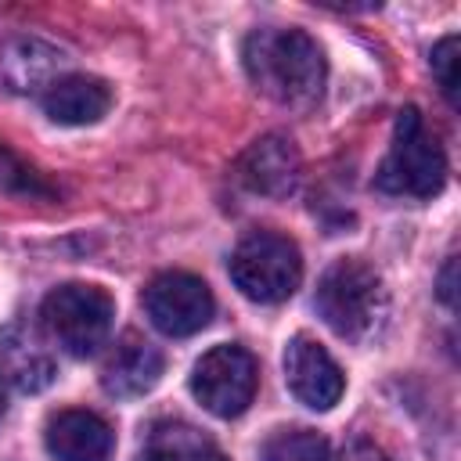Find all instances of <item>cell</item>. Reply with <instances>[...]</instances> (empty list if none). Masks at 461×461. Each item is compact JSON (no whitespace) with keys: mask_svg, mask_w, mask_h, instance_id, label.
I'll list each match as a JSON object with an SVG mask.
<instances>
[{"mask_svg":"<svg viewBox=\"0 0 461 461\" xmlns=\"http://www.w3.org/2000/svg\"><path fill=\"white\" fill-rule=\"evenodd\" d=\"M68 58L36 36H18L0 50V79L7 90L14 94H47L58 79H65L68 72Z\"/></svg>","mask_w":461,"mask_h":461,"instance_id":"cell-11","label":"cell"},{"mask_svg":"<svg viewBox=\"0 0 461 461\" xmlns=\"http://www.w3.org/2000/svg\"><path fill=\"white\" fill-rule=\"evenodd\" d=\"M346 461H393L385 450H378L375 443H367V439H357L349 450H346Z\"/></svg>","mask_w":461,"mask_h":461,"instance_id":"cell-19","label":"cell"},{"mask_svg":"<svg viewBox=\"0 0 461 461\" xmlns=\"http://www.w3.org/2000/svg\"><path fill=\"white\" fill-rule=\"evenodd\" d=\"M137 461H227L223 450L191 421L162 418L155 421L137 450Z\"/></svg>","mask_w":461,"mask_h":461,"instance_id":"cell-14","label":"cell"},{"mask_svg":"<svg viewBox=\"0 0 461 461\" xmlns=\"http://www.w3.org/2000/svg\"><path fill=\"white\" fill-rule=\"evenodd\" d=\"M439 299H443L447 306H454V259H447V267H443V277H439Z\"/></svg>","mask_w":461,"mask_h":461,"instance_id":"cell-20","label":"cell"},{"mask_svg":"<svg viewBox=\"0 0 461 461\" xmlns=\"http://www.w3.org/2000/svg\"><path fill=\"white\" fill-rule=\"evenodd\" d=\"M40 101H43V112L54 122H61V126H90V122L104 119V112L112 108V90L94 76L68 72Z\"/></svg>","mask_w":461,"mask_h":461,"instance_id":"cell-13","label":"cell"},{"mask_svg":"<svg viewBox=\"0 0 461 461\" xmlns=\"http://www.w3.org/2000/svg\"><path fill=\"white\" fill-rule=\"evenodd\" d=\"M0 187L7 191H22V194H50V187L40 180V173H32L22 158H14L4 144H0Z\"/></svg>","mask_w":461,"mask_h":461,"instance_id":"cell-17","label":"cell"},{"mask_svg":"<svg viewBox=\"0 0 461 461\" xmlns=\"http://www.w3.org/2000/svg\"><path fill=\"white\" fill-rule=\"evenodd\" d=\"M230 281L252 303H281L303 281V256L295 241L274 230H252L230 252Z\"/></svg>","mask_w":461,"mask_h":461,"instance_id":"cell-5","label":"cell"},{"mask_svg":"<svg viewBox=\"0 0 461 461\" xmlns=\"http://www.w3.org/2000/svg\"><path fill=\"white\" fill-rule=\"evenodd\" d=\"M158 378H162V353L140 335H122L101 364V385L108 396H119V400L151 393Z\"/></svg>","mask_w":461,"mask_h":461,"instance_id":"cell-12","label":"cell"},{"mask_svg":"<svg viewBox=\"0 0 461 461\" xmlns=\"http://www.w3.org/2000/svg\"><path fill=\"white\" fill-rule=\"evenodd\" d=\"M140 306H144L148 321L169 339H187V335L202 331L216 310L209 285L187 270H166V274L151 277L140 295Z\"/></svg>","mask_w":461,"mask_h":461,"instance_id":"cell-7","label":"cell"},{"mask_svg":"<svg viewBox=\"0 0 461 461\" xmlns=\"http://www.w3.org/2000/svg\"><path fill=\"white\" fill-rule=\"evenodd\" d=\"M447 180V155L418 108H403L393 126L389 151L375 173V187L403 198H432Z\"/></svg>","mask_w":461,"mask_h":461,"instance_id":"cell-2","label":"cell"},{"mask_svg":"<svg viewBox=\"0 0 461 461\" xmlns=\"http://www.w3.org/2000/svg\"><path fill=\"white\" fill-rule=\"evenodd\" d=\"M432 76L450 104H457V36H443L432 47Z\"/></svg>","mask_w":461,"mask_h":461,"instance_id":"cell-18","label":"cell"},{"mask_svg":"<svg viewBox=\"0 0 461 461\" xmlns=\"http://www.w3.org/2000/svg\"><path fill=\"white\" fill-rule=\"evenodd\" d=\"M313 306L335 335L364 339L385 313V288L375 267H367L357 256H342L321 274Z\"/></svg>","mask_w":461,"mask_h":461,"instance_id":"cell-3","label":"cell"},{"mask_svg":"<svg viewBox=\"0 0 461 461\" xmlns=\"http://www.w3.org/2000/svg\"><path fill=\"white\" fill-rule=\"evenodd\" d=\"M112 321H115L112 295L86 281L58 285L40 306L43 335L68 357L97 353L112 335Z\"/></svg>","mask_w":461,"mask_h":461,"instance_id":"cell-4","label":"cell"},{"mask_svg":"<svg viewBox=\"0 0 461 461\" xmlns=\"http://www.w3.org/2000/svg\"><path fill=\"white\" fill-rule=\"evenodd\" d=\"M259 385V364L245 346L223 342L202 353V360L191 371V393L194 400L216 414V418H238L249 411Z\"/></svg>","mask_w":461,"mask_h":461,"instance_id":"cell-6","label":"cell"},{"mask_svg":"<svg viewBox=\"0 0 461 461\" xmlns=\"http://www.w3.org/2000/svg\"><path fill=\"white\" fill-rule=\"evenodd\" d=\"M0 367L22 393H40L54 378V360L47 346L22 324H11L0 335Z\"/></svg>","mask_w":461,"mask_h":461,"instance_id":"cell-15","label":"cell"},{"mask_svg":"<svg viewBox=\"0 0 461 461\" xmlns=\"http://www.w3.org/2000/svg\"><path fill=\"white\" fill-rule=\"evenodd\" d=\"M263 461H335V450L313 429H277L263 443Z\"/></svg>","mask_w":461,"mask_h":461,"instance_id":"cell-16","label":"cell"},{"mask_svg":"<svg viewBox=\"0 0 461 461\" xmlns=\"http://www.w3.org/2000/svg\"><path fill=\"white\" fill-rule=\"evenodd\" d=\"M299 173H303V158H299L295 144L281 133H267V137L252 140L245 148V155L238 158V180L249 191L270 194V198L295 191Z\"/></svg>","mask_w":461,"mask_h":461,"instance_id":"cell-9","label":"cell"},{"mask_svg":"<svg viewBox=\"0 0 461 461\" xmlns=\"http://www.w3.org/2000/svg\"><path fill=\"white\" fill-rule=\"evenodd\" d=\"M285 382H288L292 396L299 403H306L310 411H331L346 393L342 367L310 335L288 339V346H285Z\"/></svg>","mask_w":461,"mask_h":461,"instance_id":"cell-8","label":"cell"},{"mask_svg":"<svg viewBox=\"0 0 461 461\" xmlns=\"http://www.w3.org/2000/svg\"><path fill=\"white\" fill-rule=\"evenodd\" d=\"M0 414H4V382H0Z\"/></svg>","mask_w":461,"mask_h":461,"instance_id":"cell-21","label":"cell"},{"mask_svg":"<svg viewBox=\"0 0 461 461\" xmlns=\"http://www.w3.org/2000/svg\"><path fill=\"white\" fill-rule=\"evenodd\" d=\"M241 61L252 86L277 104L310 108L324 94V79H328L324 50L303 29H285V25L252 29L245 36Z\"/></svg>","mask_w":461,"mask_h":461,"instance_id":"cell-1","label":"cell"},{"mask_svg":"<svg viewBox=\"0 0 461 461\" xmlns=\"http://www.w3.org/2000/svg\"><path fill=\"white\" fill-rule=\"evenodd\" d=\"M43 443L54 461H108L115 436L101 414L72 407V411H58L47 418Z\"/></svg>","mask_w":461,"mask_h":461,"instance_id":"cell-10","label":"cell"}]
</instances>
